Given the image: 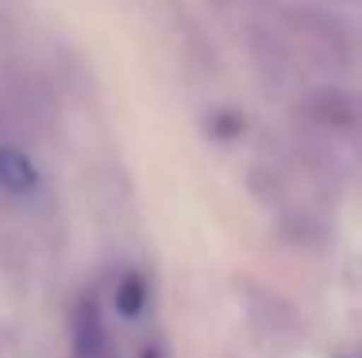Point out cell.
Segmentation results:
<instances>
[{
    "label": "cell",
    "instance_id": "1",
    "mask_svg": "<svg viewBox=\"0 0 362 358\" xmlns=\"http://www.w3.org/2000/svg\"><path fill=\"white\" fill-rule=\"evenodd\" d=\"M286 23L289 35L300 42V50L316 66H324V70H347L351 66V39L335 16L316 12V8H293V12H286Z\"/></svg>",
    "mask_w": 362,
    "mask_h": 358
},
{
    "label": "cell",
    "instance_id": "2",
    "mask_svg": "<svg viewBox=\"0 0 362 358\" xmlns=\"http://www.w3.org/2000/svg\"><path fill=\"white\" fill-rule=\"evenodd\" d=\"M308 124L324 127V131H358L362 127V97L347 89H316L305 100Z\"/></svg>",
    "mask_w": 362,
    "mask_h": 358
},
{
    "label": "cell",
    "instance_id": "3",
    "mask_svg": "<svg viewBox=\"0 0 362 358\" xmlns=\"http://www.w3.org/2000/svg\"><path fill=\"white\" fill-rule=\"evenodd\" d=\"M74 358H116L112 351V335H108V323L100 316V304L93 297H85L74 312Z\"/></svg>",
    "mask_w": 362,
    "mask_h": 358
},
{
    "label": "cell",
    "instance_id": "4",
    "mask_svg": "<svg viewBox=\"0 0 362 358\" xmlns=\"http://www.w3.org/2000/svg\"><path fill=\"white\" fill-rule=\"evenodd\" d=\"M251 297V323L262 331L266 339H278V343H289V339L300 335V320L297 312L289 309L281 297L274 293H262V289H247Z\"/></svg>",
    "mask_w": 362,
    "mask_h": 358
},
{
    "label": "cell",
    "instance_id": "5",
    "mask_svg": "<svg viewBox=\"0 0 362 358\" xmlns=\"http://www.w3.org/2000/svg\"><path fill=\"white\" fill-rule=\"evenodd\" d=\"M39 189V174L31 158L12 139H0V193L8 197H31Z\"/></svg>",
    "mask_w": 362,
    "mask_h": 358
},
{
    "label": "cell",
    "instance_id": "6",
    "mask_svg": "<svg viewBox=\"0 0 362 358\" xmlns=\"http://www.w3.org/2000/svg\"><path fill=\"white\" fill-rule=\"evenodd\" d=\"M143 304H146V281L139 274H127L124 285H119V293H116V309L124 312L127 320H135L143 312Z\"/></svg>",
    "mask_w": 362,
    "mask_h": 358
},
{
    "label": "cell",
    "instance_id": "7",
    "mask_svg": "<svg viewBox=\"0 0 362 358\" xmlns=\"http://www.w3.org/2000/svg\"><path fill=\"white\" fill-rule=\"evenodd\" d=\"M143 358H170V351L162 343H146L143 347Z\"/></svg>",
    "mask_w": 362,
    "mask_h": 358
}]
</instances>
